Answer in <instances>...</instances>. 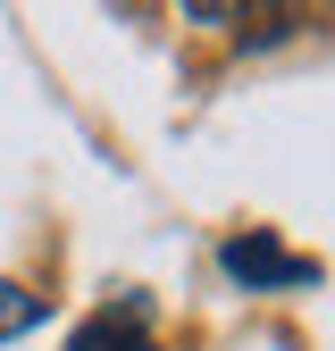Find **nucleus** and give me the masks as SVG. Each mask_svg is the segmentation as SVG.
I'll use <instances>...</instances> for the list:
<instances>
[{"label": "nucleus", "mask_w": 335, "mask_h": 351, "mask_svg": "<svg viewBox=\"0 0 335 351\" xmlns=\"http://www.w3.org/2000/svg\"><path fill=\"white\" fill-rule=\"evenodd\" d=\"M34 318H42V301H34L25 285H0V335H25Z\"/></svg>", "instance_id": "3"}, {"label": "nucleus", "mask_w": 335, "mask_h": 351, "mask_svg": "<svg viewBox=\"0 0 335 351\" xmlns=\"http://www.w3.org/2000/svg\"><path fill=\"white\" fill-rule=\"evenodd\" d=\"M218 268H227L235 285H319V259L285 251V243H268V234H235V243L218 251Z\"/></svg>", "instance_id": "1"}, {"label": "nucleus", "mask_w": 335, "mask_h": 351, "mask_svg": "<svg viewBox=\"0 0 335 351\" xmlns=\"http://www.w3.org/2000/svg\"><path fill=\"white\" fill-rule=\"evenodd\" d=\"M67 351H159V343L143 335V301H126L117 318H93V326H84Z\"/></svg>", "instance_id": "2"}]
</instances>
